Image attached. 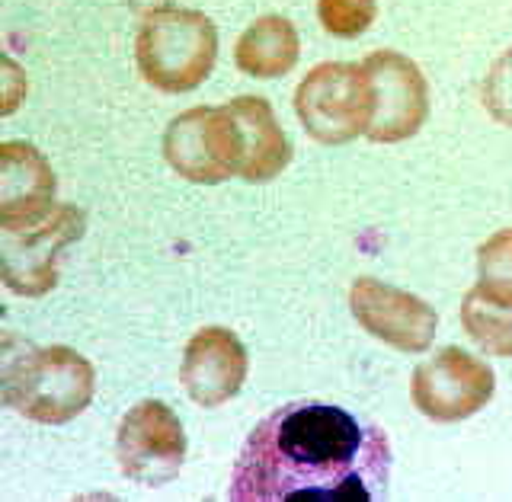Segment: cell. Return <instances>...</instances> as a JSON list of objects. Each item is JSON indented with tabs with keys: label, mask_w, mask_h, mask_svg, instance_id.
Segmentation results:
<instances>
[{
	"label": "cell",
	"mask_w": 512,
	"mask_h": 502,
	"mask_svg": "<svg viewBox=\"0 0 512 502\" xmlns=\"http://www.w3.org/2000/svg\"><path fill=\"white\" fill-rule=\"evenodd\" d=\"M164 157L183 180L196 186H218L240 176L244 141L228 103L180 112L164 132Z\"/></svg>",
	"instance_id": "cell-5"
},
{
	"label": "cell",
	"mask_w": 512,
	"mask_h": 502,
	"mask_svg": "<svg viewBox=\"0 0 512 502\" xmlns=\"http://www.w3.org/2000/svg\"><path fill=\"white\" fill-rule=\"evenodd\" d=\"M119 471L138 487H167L180 477L186 461V429L167 403L141 400L119 423L116 432Z\"/></svg>",
	"instance_id": "cell-7"
},
{
	"label": "cell",
	"mask_w": 512,
	"mask_h": 502,
	"mask_svg": "<svg viewBox=\"0 0 512 502\" xmlns=\"http://www.w3.org/2000/svg\"><path fill=\"white\" fill-rule=\"evenodd\" d=\"M474 291L512 311V228L496 231L480 244Z\"/></svg>",
	"instance_id": "cell-16"
},
{
	"label": "cell",
	"mask_w": 512,
	"mask_h": 502,
	"mask_svg": "<svg viewBox=\"0 0 512 502\" xmlns=\"http://www.w3.org/2000/svg\"><path fill=\"white\" fill-rule=\"evenodd\" d=\"M301 128L317 144H349L372 122V90L362 61H324L295 90Z\"/></svg>",
	"instance_id": "cell-4"
},
{
	"label": "cell",
	"mask_w": 512,
	"mask_h": 502,
	"mask_svg": "<svg viewBox=\"0 0 512 502\" xmlns=\"http://www.w3.org/2000/svg\"><path fill=\"white\" fill-rule=\"evenodd\" d=\"M87 231V215L77 205H58L29 231H4V285L20 298H42L58 285V259Z\"/></svg>",
	"instance_id": "cell-9"
},
{
	"label": "cell",
	"mask_w": 512,
	"mask_h": 502,
	"mask_svg": "<svg viewBox=\"0 0 512 502\" xmlns=\"http://www.w3.org/2000/svg\"><path fill=\"white\" fill-rule=\"evenodd\" d=\"M218 61V29L202 10L164 7L144 16L135 36V64L160 93L202 87Z\"/></svg>",
	"instance_id": "cell-3"
},
{
	"label": "cell",
	"mask_w": 512,
	"mask_h": 502,
	"mask_svg": "<svg viewBox=\"0 0 512 502\" xmlns=\"http://www.w3.org/2000/svg\"><path fill=\"white\" fill-rule=\"evenodd\" d=\"M247 349L228 327H202L183 352L180 381L192 403L215 410L240 394L247 381Z\"/></svg>",
	"instance_id": "cell-11"
},
{
	"label": "cell",
	"mask_w": 512,
	"mask_h": 502,
	"mask_svg": "<svg viewBox=\"0 0 512 502\" xmlns=\"http://www.w3.org/2000/svg\"><path fill=\"white\" fill-rule=\"evenodd\" d=\"M55 170L29 141L0 144V224L4 231H29L55 212Z\"/></svg>",
	"instance_id": "cell-12"
},
{
	"label": "cell",
	"mask_w": 512,
	"mask_h": 502,
	"mask_svg": "<svg viewBox=\"0 0 512 502\" xmlns=\"http://www.w3.org/2000/svg\"><path fill=\"white\" fill-rule=\"evenodd\" d=\"M496 394L493 368L458 346H442L432 359L416 365L410 378L413 410L432 423H461L487 407Z\"/></svg>",
	"instance_id": "cell-6"
},
{
	"label": "cell",
	"mask_w": 512,
	"mask_h": 502,
	"mask_svg": "<svg viewBox=\"0 0 512 502\" xmlns=\"http://www.w3.org/2000/svg\"><path fill=\"white\" fill-rule=\"evenodd\" d=\"M125 7L128 10H135V13H157V10H164V7H170V0H125Z\"/></svg>",
	"instance_id": "cell-20"
},
{
	"label": "cell",
	"mask_w": 512,
	"mask_h": 502,
	"mask_svg": "<svg viewBox=\"0 0 512 502\" xmlns=\"http://www.w3.org/2000/svg\"><path fill=\"white\" fill-rule=\"evenodd\" d=\"M391 490V442L346 407L295 400L272 410L240 445L234 502H372Z\"/></svg>",
	"instance_id": "cell-1"
},
{
	"label": "cell",
	"mask_w": 512,
	"mask_h": 502,
	"mask_svg": "<svg viewBox=\"0 0 512 502\" xmlns=\"http://www.w3.org/2000/svg\"><path fill=\"white\" fill-rule=\"evenodd\" d=\"M480 103H484L487 116L493 122L512 128V48H506V52L490 64V71L484 74Z\"/></svg>",
	"instance_id": "cell-18"
},
{
	"label": "cell",
	"mask_w": 512,
	"mask_h": 502,
	"mask_svg": "<svg viewBox=\"0 0 512 502\" xmlns=\"http://www.w3.org/2000/svg\"><path fill=\"white\" fill-rule=\"evenodd\" d=\"M375 16L378 0H317V20L336 39H359L372 29Z\"/></svg>",
	"instance_id": "cell-17"
},
{
	"label": "cell",
	"mask_w": 512,
	"mask_h": 502,
	"mask_svg": "<svg viewBox=\"0 0 512 502\" xmlns=\"http://www.w3.org/2000/svg\"><path fill=\"white\" fill-rule=\"evenodd\" d=\"M93 365L71 346H32L20 333L4 336V403L42 426L71 423L90 407Z\"/></svg>",
	"instance_id": "cell-2"
},
{
	"label": "cell",
	"mask_w": 512,
	"mask_h": 502,
	"mask_svg": "<svg viewBox=\"0 0 512 502\" xmlns=\"http://www.w3.org/2000/svg\"><path fill=\"white\" fill-rule=\"evenodd\" d=\"M0 74H4V103H0V112H4V116H13L26 96V74L13 58H4Z\"/></svg>",
	"instance_id": "cell-19"
},
{
	"label": "cell",
	"mask_w": 512,
	"mask_h": 502,
	"mask_svg": "<svg viewBox=\"0 0 512 502\" xmlns=\"http://www.w3.org/2000/svg\"><path fill=\"white\" fill-rule=\"evenodd\" d=\"M301 58V39L292 20L266 13L253 20L234 42V64L240 74L256 80H276L295 71Z\"/></svg>",
	"instance_id": "cell-14"
},
{
	"label": "cell",
	"mask_w": 512,
	"mask_h": 502,
	"mask_svg": "<svg viewBox=\"0 0 512 502\" xmlns=\"http://www.w3.org/2000/svg\"><path fill=\"white\" fill-rule=\"evenodd\" d=\"M349 311L368 336L407 355L426 352L439 330V314L429 301L413 291L378 282L372 275L352 282Z\"/></svg>",
	"instance_id": "cell-10"
},
{
	"label": "cell",
	"mask_w": 512,
	"mask_h": 502,
	"mask_svg": "<svg viewBox=\"0 0 512 502\" xmlns=\"http://www.w3.org/2000/svg\"><path fill=\"white\" fill-rule=\"evenodd\" d=\"M368 90H372V122L365 138L375 144H400L413 138L429 119V84L413 58L378 48L365 61Z\"/></svg>",
	"instance_id": "cell-8"
},
{
	"label": "cell",
	"mask_w": 512,
	"mask_h": 502,
	"mask_svg": "<svg viewBox=\"0 0 512 502\" xmlns=\"http://www.w3.org/2000/svg\"><path fill=\"white\" fill-rule=\"evenodd\" d=\"M234 112L240 141H244V164L240 180L244 183H272L285 167L292 164V141L263 96H234L228 103Z\"/></svg>",
	"instance_id": "cell-13"
},
{
	"label": "cell",
	"mask_w": 512,
	"mask_h": 502,
	"mask_svg": "<svg viewBox=\"0 0 512 502\" xmlns=\"http://www.w3.org/2000/svg\"><path fill=\"white\" fill-rule=\"evenodd\" d=\"M461 327L487 355L512 359V311L487 298H480L471 288L461 301Z\"/></svg>",
	"instance_id": "cell-15"
}]
</instances>
